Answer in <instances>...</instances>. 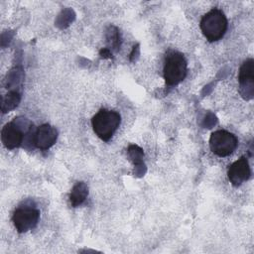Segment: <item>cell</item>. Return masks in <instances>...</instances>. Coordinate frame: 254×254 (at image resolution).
Instances as JSON below:
<instances>
[{"instance_id": "cell-1", "label": "cell", "mask_w": 254, "mask_h": 254, "mask_svg": "<svg viewBox=\"0 0 254 254\" xmlns=\"http://www.w3.org/2000/svg\"><path fill=\"white\" fill-rule=\"evenodd\" d=\"M200 30L208 42L220 40L227 30V19L224 13L213 8L200 20Z\"/></svg>"}, {"instance_id": "cell-2", "label": "cell", "mask_w": 254, "mask_h": 254, "mask_svg": "<svg viewBox=\"0 0 254 254\" xmlns=\"http://www.w3.org/2000/svg\"><path fill=\"white\" fill-rule=\"evenodd\" d=\"M120 123V114L116 111L107 109H100L91 119L94 133L105 142L111 139Z\"/></svg>"}, {"instance_id": "cell-3", "label": "cell", "mask_w": 254, "mask_h": 254, "mask_svg": "<svg viewBox=\"0 0 254 254\" xmlns=\"http://www.w3.org/2000/svg\"><path fill=\"white\" fill-rule=\"evenodd\" d=\"M188 64L183 54L172 52L168 54L164 65V78L168 85H177L187 75Z\"/></svg>"}, {"instance_id": "cell-4", "label": "cell", "mask_w": 254, "mask_h": 254, "mask_svg": "<svg viewBox=\"0 0 254 254\" xmlns=\"http://www.w3.org/2000/svg\"><path fill=\"white\" fill-rule=\"evenodd\" d=\"M236 136L226 130H217L211 133L209 138V148L211 152L219 157L230 155L237 147Z\"/></svg>"}, {"instance_id": "cell-5", "label": "cell", "mask_w": 254, "mask_h": 254, "mask_svg": "<svg viewBox=\"0 0 254 254\" xmlns=\"http://www.w3.org/2000/svg\"><path fill=\"white\" fill-rule=\"evenodd\" d=\"M24 121H26L25 118H15L14 121L5 124L2 128L1 141L7 149L13 150L21 146L24 137Z\"/></svg>"}, {"instance_id": "cell-6", "label": "cell", "mask_w": 254, "mask_h": 254, "mask_svg": "<svg viewBox=\"0 0 254 254\" xmlns=\"http://www.w3.org/2000/svg\"><path fill=\"white\" fill-rule=\"evenodd\" d=\"M40 211L34 207L21 206L15 209L12 220L19 233H25L33 229L39 221Z\"/></svg>"}, {"instance_id": "cell-7", "label": "cell", "mask_w": 254, "mask_h": 254, "mask_svg": "<svg viewBox=\"0 0 254 254\" xmlns=\"http://www.w3.org/2000/svg\"><path fill=\"white\" fill-rule=\"evenodd\" d=\"M58 139V130L50 124H42L35 131L33 142L41 150H48Z\"/></svg>"}, {"instance_id": "cell-8", "label": "cell", "mask_w": 254, "mask_h": 254, "mask_svg": "<svg viewBox=\"0 0 254 254\" xmlns=\"http://www.w3.org/2000/svg\"><path fill=\"white\" fill-rule=\"evenodd\" d=\"M227 175L231 185L234 187H238L247 181L251 175V170L247 159L245 157H241L232 163L228 168Z\"/></svg>"}, {"instance_id": "cell-9", "label": "cell", "mask_w": 254, "mask_h": 254, "mask_svg": "<svg viewBox=\"0 0 254 254\" xmlns=\"http://www.w3.org/2000/svg\"><path fill=\"white\" fill-rule=\"evenodd\" d=\"M253 59L246 60L239 68L238 73V80L240 86L242 88H249L252 92L253 89V82H254V75H253Z\"/></svg>"}, {"instance_id": "cell-10", "label": "cell", "mask_w": 254, "mask_h": 254, "mask_svg": "<svg viewBox=\"0 0 254 254\" xmlns=\"http://www.w3.org/2000/svg\"><path fill=\"white\" fill-rule=\"evenodd\" d=\"M87 195H88V188L86 184L83 182L76 183L71 189V191L69 193L70 204L73 207L80 205L86 199Z\"/></svg>"}, {"instance_id": "cell-11", "label": "cell", "mask_w": 254, "mask_h": 254, "mask_svg": "<svg viewBox=\"0 0 254 254\" xmlns=\"http://www.w3.org/2000/svg\"><path fill=\"white\" fill-rule=\"evenodd\" d=\"M20 102V94L17 91H11L2 98V111L5 113L14 109Z\"/></svg>"}, {"instance_id": "cell-12", "label": "cell", "mask_w": 254, "mask_h": 254, "mask_svg": "<svg viewBox=\"0 0 254 254\" xmlns=\"http://www.w3.org/2000/svg\"><path fill=\"white\" fill-rule=\"evenodd\" d=\"M110 29H111V31H108V33H107L108 43L111 45V47H113L114 49L118 50L120 48V35H119V32L114 27H110Z\"/></svg>"}, {"instance_id": "cell-13", "label": "cell", "mask_w": 254, "mask_h": 254, "mask_svg": "<svg viewBox=\"0 0 254 254\" xmlns=\"http://www.w3.org/2000/svg\"><path fill=\"white\" fill-rule=\"evenodd\" d=\"M129 154H130V157L133 159L134 163L135 164H139L142 162V158H143V151L137 147V146H130L129 147Z\"/></svg>"}, {"instance_id": "cell-14", "label": "cell", "mask_w": 254, "mask_h": 254, "mask_svg": "<svg viewBox=\"0 0 254 254\" xmlns=\"http://www.w3.org/2000/svg\"><path fill=\"white\" fill-rule=\"evenodd\" d=\"M100 56L102 57V58H104V59H106V58H111V52L108 50V49H102L101 51H100Z\"/></svg>"}]
</instances>
